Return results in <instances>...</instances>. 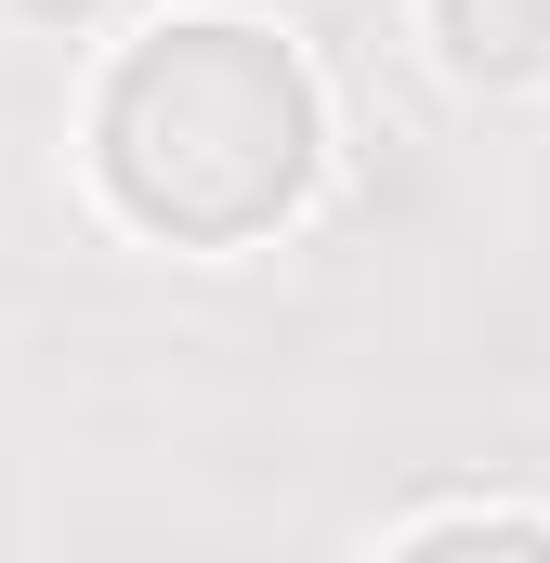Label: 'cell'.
Returning <instances> with one entry per match:
<instances>
[{
    "instance_id": "obj_1",
    "label": "cell",
    "mask_w": 550,
    "mask_h": 563,
    "mask_svg": "<svg viewBox=\"0 0 550 563\" xmlns=\"http://www.w3.org/2000/svg\"><path fill=\"white\" fill-rule=\"evenodd\" d=\"M92 157L132 223L184 236V250H237L315 170V79L263 26H223V13L157 26L119 53V79L92 106Z\"/></svg>"
},
{
    "instance_id": "obj_2",
    "label": "cell",
    "mask_w": 550,
    "mask_h": 563,
    "mask_svg": "<svg viewBox=\"0 0 550 563\" xmlns=\"http://www.w3.org/2000/svg\"><path fill=\"white\" fill-rule=\"evenodd\" d=\"M394 563H550V525H432Z\"/></svg>"
}]
</instances>
